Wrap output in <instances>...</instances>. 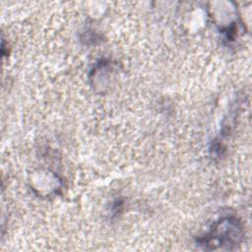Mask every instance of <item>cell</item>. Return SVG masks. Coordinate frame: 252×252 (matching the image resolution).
Wrapping results in <instances>:
<instances>
[{"instance_id":"1","label":"cell","mask_w":252,"mask_h":252,"mask_svg":"<svg viewBox=\"0 0 252 252\" xmlns=\"http://www.w3.org/2000/svg\"><path fill=\"white\" fill-rule=\"evenodd\" d=\"M243 235L241 223L235 219L225 218L216 222L198 242L205 249H233L242 241Z\"/></svg>"}]
</instances>
